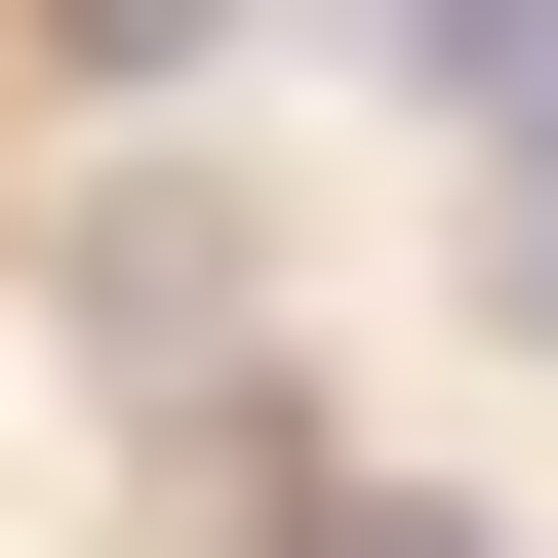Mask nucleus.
Wrapping results in <instances>:
<instances>
[{
    "mask_svg": "<svg viewBox=\"0 0 558 558\" xmlns=\"http://www.w3.org/2000/svg\"><path fill=\"white\" fill-rule=\"evenodd\" d=\"M519 360H558V160H519Z\"/></svg>",
    "mask_w": 558,
    "mask_h": 558,
    "instance_id": "20e7f679",
    "label": "nucleus"
},
{
    "mask_svg": "<svg viewBox=\"0 0 558 558\" xmlns=\"http://www.w3.org/2000/svg\"><path fill=\"white\" fill-rule=\"evenodd\" d=\"M319 558H478V519H399V478H319Z\"/></svg>",
    "mask_w": 558,
    "mask_h": 558,
    "instance_id": "7ed1b4c3",
    "label": "nucleus"
},
{
    "mask_svg": "<svg viewBox=\"0 0 558 558\" xmlns=\"http://www.w3.org/2000/svg\"><path fill=\"white\" fill-rule=\"evenodd\" d=\"M81 360H160V399L240 360V199H81Z\"/></svg>",
    "mask_w": 558,
    "mask_h": 558,
    "instance_id": "f257e3e1",
    "label": "nucleus"
},
{
    "mask_svg": "<svg viewBox=\"0 0 558 558\" xmlns=\"http://www.w3.org/2000/svg\"><path fill=\"white\" fill-rule=\"evenodd\" d=\"M40 40H81V81H199V40H240V0H40Z\"/></svg>",
    "mask_w": 558,
    "mask_h": 558,
    "instance_id": "f03ea898",
    "label": "nucleus"
}]
</instances>
